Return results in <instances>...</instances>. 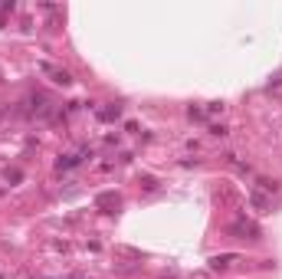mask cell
<instances>
[{"label":"cell","instance_id":"obj_1","mask_svg":"<svg viewBox=\"0 0 282 279\" xmlns=\"http://www.w3.org/2000/svg\"><path fill=\"white\" fill-rule=\"evenodd\" d=\"M230 230H233V233H243V236H253V240H259V227H256L253 220H246V217H236Z\"/></svg>","mask_w":282,"mask_h":279},{"label":"cell","instance_id":"obj_2","mask_svg":"<svg viewBox=\"0 0 282 279\" xmlns=\"http://www.w3.org/2000/svg\"><path fill=\"white\" fill-rule=\"evenodd\" d=\"M250 204H253V207H256V211H259V214H269V207H272V200H269V197H266V194H263V191H250Z\"/></svg>","mask_w":282,"mask_h":279},{"label":"cell","instance_id":"obj_3","mask_svg":"<svg viewBox=\"0 0 282 279\" xmlns=\"http://www.w3.org/2000/svg\"><path fill=\"white\" fill-rule=\"evenodd\" d=\"M39 69H43V73H50L53 76V82H59V86H69V73H59V69H53V66H46V62H43V66H39Z\"/></svg>","mask_w":282,"mask_h":279},{"label":"cell","instance_id":"obj_4","mask_svg":"<svg viewBox=\"0 0 282 279\" xmlns=\"http://www.w3.org/2000/svg\"><path fill=\"white\" fill-rule=\"evenodd\" d=\"M233 260H236V256H217V260H213V266H217V269H226Z\"/></svg>","mask_w":282,"mask_h":279},{"label":"cell","instance_id":"obj_5","mask_svg":"<svg viewBox=\"0 0 282 279\" xmlns=\"http://www.w3.org/2000/svg\"><path fill=\"white\" fill-rule=\"evenodd\" d=\"M112 204H118L115 194H102V197H99V207H112Z\"/></svg>","mask_w":282,"mask_h":279},{"label":"cell","instance_id":"obj_6","mask_svg":"<svg viewBox=\"0 0 282 279\" xmlns=\"http://www.w3.org/2000/svg\"><path fill=\"white\" fill-rule=\"evenodd\" d=\"M82 158H75V155H66V158H59V167H72V164H79Z\"/></svg>","mask_w":282,"mask_h":279}]
</instances>
